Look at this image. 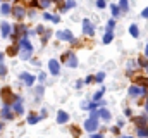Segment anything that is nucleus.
Instances as JSON below:
<instances>
[{
	"label": "nucleus",
	"instance_id": "obj_1",
	"mask_svg": "<svg viewBox=\"0 0 148 138\" xmlns=\"http://www.w3.org/2000/svg\"><path fill=\"white\" fill-rule=\"evenodd\" d=\"M19 47H21V52H19V55H21V59H29V55L33 54V45L26 40V38H21L19 40Z\"/></svg>",
	"mask_w": 148,
	"mask_h": 138
},
{
	"label": "nucleus",
	"instance_id": "obj_2",
	"mask_svg": "<svg viewBox=\"0 0 148 138\" xmlns=\"http://www.w3.org/2000/svg\"><path fill=\"white\" fill-rule=\"evenodd\" d=\"M57 38H59L60 41H71V43H74V41H76V40H74V36H73V33H71L69 30L59 31V33H57Z\"/></svg>",
	"mask_w": 148,
	"mask_h": 138
},
{
	"label": "nucleus",
	"instance_id": "obj_3",
	"mask_svg": "<svg viewBox=\"0 0 148 138\" xmlns=\"http://www.w3.org/2000/svg\"><path fill=\"white\" fill-rule=\"evenodd\" d=\"M97 128H98V119H95V117H90V119L84 123V130H86L88 133H93Z\"/></svg>",
	"mask_w": 148,
	"mask_h": 138
},
{
	"label": "nucleus",
	"instance_id": "obj_4",
	"mask_svg": "<svg viewBox=\"0 0 148 138\" xmlns=\"http://www.w3.org/2000/svg\"><path fill=\"white\" fill-rule=\"evenodd\" d=\"M2 99H3V104H5V105H9L10 100H16V95H12L10 88H3V90H2Z\"/></svg>",
	"mask_w": 148,
	"mask_h": 138
},
{
	"label": "nucleus",
	"instance_id": "obj_5",
	"mask_svg": "<svg viewBox=\"0 0 148 138\" xmlns=\"http://www.w3.org/2000/svg\"><path fill=\"white\" fill-rule=\"evenodd\" d=\"M129 97H138V95H145L147 88H140V86H129Z\"/></svg>",
	"mask_w": 148,
	"mask_h": 138
},
{
	"label": "nucleus",
	"instance_id": "obj_6",
	"mask_svg": "<svg viewBox=\"0 0 148 138\" xmlns=\"http://www.w3.org/2000/svg\"><path fill=\"white\" fill-rule=\"evenodd\" d=\"M83 33L88 34V36H93V33H95V30H93V24H91L88 19H84V21H83Z\"/></svg>",
	"mask_w": 148,
	"mask_h": 138
},
{
	"label": "nucleus",
	"instance_id": "obj_7",
	"mask_svg": "<svg viewBox=\"0 0 148 138\" xmlns=\"http://www.w3.org/2000/svg\"><path fill=\"white\" fill-rule=\"evenodd\" d=\"M19 79L24 81L28 86H31V85L35 83V76H33V74H28V72H21V74H19Z\"/></svg>",
	"mask_w": 148,
	"mask_h": 138
},
{
	"label": "nucleus",
	"instance_id": "obj_8",
	"mask_svg": "<svg viewBox=\"0 0 148 138\" xmlns=\"http://www.w3.org/2000/svg\"><path fill=\"white\" fill-rule=\"evenodd\" d=\"M12 14H14L17 19H23V17L26 16V9H24L23 5H16V7L12 9Z\"/></svg>",
	"mask_w": 148,
	"mask_h": 138
},
{
	"label": "nucleus",
	"instance_id": "obj_9",
	"mask_svg": "<svg viewBox=\"0 0 148 138\" xmlns=\"http://www.w3.org/2000/svg\"><path fill=\"white\" fill-rule=\"evenodd\" d=\"M48 69H50L52 74H59V71H60V64H59V61L52 59V61L48 62Z\"/></svg>",
	"mask_w": 148,
	"mask_h": 138
},
{
	"label": "nucleus",
	"instance_id": "obj_10",
	"mask_svg": "<svg viewBox=\"0 0 148 138\" xmlns=\"http://www.w3.org/2000/svg\"><path fill=\"white\" fill-rule=\"evenodd\" d=\"M67 121H69V114L64 112V110H60V112L57 114V123H59V124H64V123H67Z\"/></svg>",
	"mask_w": 148,
	"mask_h": 138
},
{
	"label": "nucleus",
	"instance_id": "obj_11",
	"mask_svg": "<svg viewBox=\"0 0 148 138\" xmlns=\"http://www.w3.org/2000/svg\"><path fill=\"white\" fill-rule=\"evenodd\" d=\"M133 123H134V124H138V128H141V126H147V116L134 117V119H133Z\"/></svg>",
	"mask_w": 148,
	"mask_h": 138
},
{
	"label": "nucleus",
	"instance_id": "obj_12",
	"mask_svg": "<svg viewBox=\"0 0 148 138\" xmlns=\"http://www.w3.org/2000/svg\"><path fill=\"white\" fill-rule=\"evenodd\" d=\"M2 117H3V119H12V112H10V107H9V105H5V107L2 109Z\"/></svg>",
	"mask_w": 148,
	"mask_h": 138
},
{
	"label": "nucleus",
	"instance_id": "obj_13",
	"mask_svg": "<svg viewBox=\"0 0 148 138\" xmlns=\"http://www.w3.org/2000/svg\"><path fill=\"white\" fill-rule=\"evenodd\" d=\"M67 64H69L71 68H76V66H77V59L74 57L71 52H67Z\"/></svg>",
	"mask_w": 148,
	"mask_h": 138
},
{
	"label": "nucleus",
	"instance_id": "obj_14",
	"mask_svg": "<svg viewBox=\"0 0 148 138\" xmlns=\"http://www.w3.org/2000/svg\"><path fill=\"white\" fill-rule=\"evenodd\" d=\"M0 28H2V36H9V34H10V24L2 23V24H0Z\"/></svg>",
	"mask_w": 148,
	"mask_h": 138
},
{
	"label": "nucleus",
	"instance_id": "obj_15",
	"mask_svg": "<svg viewBox=\"0 0 148 138\" xmlns=\"http://www.w3.org/2000/svg\"><path fill=\"white\" fill-rule=\"evenodd\" d=\"M19 48H21V47H19V41H17L16 45H12V47H9V50H7V54H9V55H16V54H19Z\"/></svg>",
	"mask_w": 148,
	"mask_h": 138
},
{
	"label": "nucleus",
	"instance_id": "obj_16",
	"mask_svg": "<svg viewBox=\"0 0 148 138\" xmlns=\"http://www.w3.org/2000/svg\"><path fill=\"white\" fill-rule=\"evenodd\" d=\"M98 116H100L103 121H109V119H110V112H109L107 109H100V110H98Z\"/></svg>",
	"mask_w": 148,
	"mask_h": 138
},
{
	"label": "nucleus",
	"instance_id": "obj_17",
	"mask_svg": "<svg viewBox=\"0 0 148 138\" xmlns=\"http://www.w3.org/2000/svg\"><path fill=\"white\" fill-rule=\"evenodd\" d=\"M138 137L140 138H148V126H141V128H138Z\"/></svg>",
	"mask_w": 148,
	"mask_h": 138
},
{
	"label": "nucleus",
	"instance_id": "obj_18",
	"mask_svg": "<svg viewBox=\"0 0 148 138\" xmlns=\"http://www.w3.org/2000/svg\"><path fill=\"white\" fill-rule=\"evenodd\" d=\"M14 112H16V114H19V116L24 112V109H23V104H21V102H16V104H14Z\"/></svg>",
	"mask_w": 148,
	"mask_h": 138
},
{
	"label": "nucleus",
	"instance_id": "obj_19",
	"mask_svg": "<svg viewBox=\"0 0 148 138\" xmlns=\"http://www.w3.org/2000/svg\"><path fill=\"white\" fill-rule=\"evenodd\" d=\"M129 33L133 34L134 38H138V34H140V31H138V26H136V24H131V26H129Z\"/></svg>",
	"mask_w": 148,
	"mask_h": 138
},
{
	"label": "nucleus",
	"instance_id": "obj_20",
	"mask_svg": "<svg viewBox=\"0 0 148 138\" xmlns=\"http://www.w3.org/2000/svg\"><path fill=\"white\" fill-rule=\"evenodd\" d=\"M38 119L40 117H38L36 114H29L28 116V124H35V123H38Z\"/></svg>",
	"mask_w": 148,
	"mask_h": 138
},
{
	"label": "nucleus",
	"instance_id": "obj_21",
	"mask_svg": "<svg viewBox=\"0 0 148 138\" xmlns=\"http://www.w3.org/2000/svg\"><path fill=\"white\" fill-rule=\"evenodd\" d=\"M136 83H140V85H141V88H148V78H138V79H136Z\"/></svg>",
	"mask_w": 148,
	"mask_h": 138
},
{
	"label": "nucleus",
	"instance_id": "obj_22",
	"mask_svg": "<svg viewBox=\"0 0 148 138\" xmlns=\"http://www.w3.org/2000/svg\"><path fill=\"white\" fill-rule=\"evenodd\" d=\"M138 64H140L141 68H145V69L148 71V61L145 59V57H140V59H138Z\"/></svg>",
	"mask_w": 148,
	"mask_h": 138
},
{
	"label": "nucleus",
	"instance_id": "obj_23",
	"mask_svg": "<svg viewBox=\"0 0 148 138\" xmlns=\"http://www.w3.org/2000/svg\"><path fill=\"white\" fill-rule=\"evenodd\" d=\"M119 7H121V10H122V12H127V9H129V7H127V0H121Z\"/></svg>",
	"mask_w": 148,
	"mask_h": 138
},
{
	"label": "nucleus",
	"instance_id": "obj_24",
	"mask_svg": "<svg viewBox=\"0 0 148 138\" xmlns=\"http://www.w3.org/2000/svg\"><path fill=\"white\" fill-rule=\"evenodd\" d=\"M112 38H114V36H112V31H107V33H105V36H103V43H110Z\"/></svg>",
	"mask_w": 148,
	"mask_h": 138
},
{
	"label": "nucleus",
	"instance_id": "obj_25",
	"mask_svg": "<svg viewBox=\"0 0 148 138\" xmlns=\"http://www.w3.org/2000/svg\"><path fill=\"white\" fill-rule=\"evenodd\" d=\"M102 97H103V88H102V90H98V92L95 93V97H93V100H95V102H98V100H100Z\"/></svg>",
	"mask_w": 148,
	"mask_h": 138
},
{
	"label": "nucleus",
	"instance_id": "obj_26",
	"mask_svg": "<svg viewBox=\"0 0 148 138\" xmlns=\"http://www.w3.org/2000/svg\"><path fill=\"white\" fill-rule=\"evenodd\" d=\"M0 10H2L3 14H9V12H10V5H9V3H3V5L0 7Z\"/></svg>",
	"mask_w": 148,
	"mask_h": 138
},
{
	"label": "nucleus",
	"instance_id": "obj_27",
	"mask_svg": "<svg viewBox=\"0 0 148 138\" xmlns=\"http://www.w3.org/2000/svg\"><path fill=\"white\" fill-rule=\"evenodd\" d=\"M103 78H105V74H103V72H98V74L95 76V81H97V83H102Z\"/></svg>",
	"mask_w": 148,
	"mask_h": 138
},
{
	"label": "nucleus",
	"instance_id": "obj_28",
	"mask_svg": "<svg viewBox=\"0 0 148 138\" xmlns=\"http://www.w3.org/2000/svg\"><path fill=\"white\" fill-rule=\"evenodd\" d=\"M110 9H112V14H114V16H119V12H121V7H117V5L114 3Z\"/></svg>",
	"mask_w": 148,
	"mask_h": 138
},
{
	"label": "nucleus",
	"instance_id": "obj_29",
	"mask_svg": "<svg viewBox=\"0 0 148 138\" xmlns=\"http://www.w3.org/2000/svg\"><path fill=\"white\" fill-rule=\"evenodd\" d=\"M74 5H76V2H74V0H67V3H66V7H64V10H67V9H73Z\"/></svg>",
	"mask_w": 148,
	"mask_h": 138
},
{
	"label": "nucleus",
	"instance_id": "obj_30",
	"mask_svg": "<svg viewBox=\"0 0 148 138\" xmlns=\"http://www.w3.org/2000/svg\"><path fill=\"white\" fill-rule=\"evenodd\" d=\"M50 3H52V0H41V2H40V5H41V7H48Z\"/></svg>",
	"mask_w": 148,
	"mask_h": 138
},
{
	"label": "nucleus",
	"instance_id": "obj_31",
	"mask_svg": "<svg viewBox=\"0 0 148 138\" xmlns=\"http://www.w3.org/2000/svg\"><path fill=\"white\" fill-rule=\"evenodd\" d=\"M114 26H115V21H114V19H110V21H109V24H107V30H109V31H112V28H114Z\"/></svg>",
	"mask_w": 148,
	"mask_h": 138
},
{
	"label": "nucleus",
	"instance_id": "obj_32",
	"mask_svg": "<svg viewBox=\"0 0 148 138\" xmlns=\"http://www.w3.org/2000/svg\"><path fill=\"white\" fill-rule=\"evenodd\" d=\"M93 79H95V78H93V76H88V78H86V79H84V83H86V85H90V83H91V81H93Z\"/></svg>",
	"mask_w": 148,
	"mask_h": 138
},
{
	"label": "nucleus",
	"instance_id": "obj_33",
	"mask_svg": "<svg viewBox=\"0 0 148 138\" xmlns=\"http://www.w3.org/2000/svg\"><path fill=\"white\" fill-rule=\"evenodd\" d=\"M97 5H98V7H102V9H103V7H105V0H98V2H97Z\"/></svg>",
	"mask_w": 148,
	"mask_h": 138
},
{
	"label": "nucleus",
	"instance_id": "obj_34",
	"mask_svg": "<svg viewBox=\"0 0 148 138\" xmlns=\"http://www.w3.org/2000/svg\"><path fill=\"white\" fill-rule=\"evenodd\" d=\"M141 17H145V19H148V7L145 9V10H143V12H141Z\"/></svg>",
	"mask_w": 148,
	"mask_h": 138
},
{
	"label": "nucleus",
	"instance_id": "obj_35",
	"mask_svg": "<svg viewBox=\"0 0 148 138\" xmlns=\"http://www.w3.org/2000/svg\"><path fill=\"white\" fill-rule=\"evenodd\" d=\"M71 131H73V135H74V137H79V130H77V128H73Z\"/></svg>",
	"mask_w": 148,
	"mask_h": 138
},
{
	"label": "nucleus",
	"instance_id": "obj_36",
	"mask_svg": "<svg viewBox=\"0 0 148 138\" xmlns=\"http://www.w3.org/2000/svg\"><path fill=\"white\" fill-rule=\"evenodd\" d=\"M5 72H7V69L3 68V66H0V74H2V76H3V74H5Z\"/></svg>",
	"mask_w": 148,
	"mask_h": 138
},
{
	"label": "nucleus",
	"instance_id": "obj_37",
	"mask_svg": "<svg viewBox=\"0 0 148 138\" xmlns=\"http://www.w3.org/2000/svg\"><path fill=\"white\" fill-rule=\"evenodd\" d=\"M43 17H45V19H52V21H53V16H50V14H43Z\"/></svg>",
	"mask_w": 148,
	"mask_h": 138
},
{
	"label": "nucleus",
	"instance_id": "obj_38",
	"mask_svg": "<svg viewBox=\"0 0 148 138\" xmlns=\"http://www.w3.org/2000/svg\"><path fill=\"white\" fill-rule=\"evenodd\" d=\"M124 114H126V116H129V117H131V114H133V112H131V109H126V110H124Z\"/></svg>",
	"mask_w": 148,
	"mask_h": 138
},
{
	"label": "nucleus",
	"instance_id": "obj_39",
	"mask_svg": "<svg viewBox=\"0 0 148 138\" xmlns=\"http://www.w3.org/2000/svg\"><path fill=\"white\" fill-rule=\"evenodd\" d=\"M43 31H45V28H43V26H38V30H36V33H43Z\"/></svg>",
	"mask_w": 148,
	"mask_h": 138
},
{
	"label": "nucleus",
	"instance_id": "obj_40",
	"mask_svg": "<svg viewBox=\"0 0 148 138\" xmlns=\"http://www.w3.org/2000/svg\"><path fill=\"white\" fill-rule=\"evenodd\" d=\"M31 5H33V7H38V5H40V3H38L36 0H31Z\"/></svg>",
	"mask_w": 148,
	"mask_h": 138
},
{
	"label": "nucleus",
	"instance_id": "obj_41",
	"mask_svg": "<svg viewBox=\"0 0 148 138\" xmlns=\"http://www.w3.org/2000/svg\"><path fill=\"white\" fill-rule=\"evenodd\" d=\"M91 138H103V137H102V135H93Z\"/></svg>",
	"mask_w": 148,
	"mask_h": 138
},
{
	"label": "nucleus",
	"instance_id": "obj_42",
	"mask_svg": "<svg viewBox=\"0 0 148 138\" xmlns=\"http://www.w3.org/2000/svg\"><path fill=\"white\" fill-rule=\"evenodd\" d=\"M145 55L148 57V45H147V50H145Z\"/></svg>",
	"mask_w": 148,
	"mask_h": 138
},
{
	"label": "nucleus",
	"instance_id": "obj_43",
	"mask_svg": "<svg viewBox=\"0 0 148 138\" xmlns=\"http://www.w3.org/2000/svg\"><path fill=\"white\" fill-rule=\"evenodd\" d=\"M2 128H3V124H2V123H0V131H2Z\"/></svg>",
	"mask_w": 148,
	"mask_h": 138
},
{
	"label": "nucleus",
	"instance_id": "obj_44",
	"mask_svg": "<svg viewBox=\"0 0 148 138\" xmlns=\"http://www.w3.org/2000/svg\"><path fill=\"white\" fill-rule=\"evenodd\" d=\"M147 110H148V99H147Z\"/></svg>",
	"mask_w": 148,
	"mask_h": 138
},
{
	"label": "nucleus",
	"instance_id": "obj_45",
	"mask_svg": "<svg viewBox=\"0 0 148 138\" xmlns=\"http://www.w3.org/2000/svg\"><path fill=\"white\" fill-rule=\"evenodd\" d=\"M122 138H131V137H122Z\"/></svg>",
	"mask_w": 148,
	"mask_h": 138
}]
</instances>
